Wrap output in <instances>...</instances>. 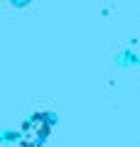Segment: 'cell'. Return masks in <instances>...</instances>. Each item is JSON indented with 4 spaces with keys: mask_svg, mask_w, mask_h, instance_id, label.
I'll use <instances>...</instances> for the list:
<instances>
[{
    "mask_svg": "<svg viewBox=\"0 0 140 147\" xmlns=\"http://www.w3.org/2000/svg\"><path fill=\"white\" fill-rule=\"evenodd\" d=\"M54 123L52 113H35L30 115L20 127V140L25 147H39L44 145V140L49 137V127Z\"/></svg>",
    "mask_w": 140,
    "mask_h": 147,
    "instance_id": "6da1fadb",
    "label": "cell"
}]
</instances>
